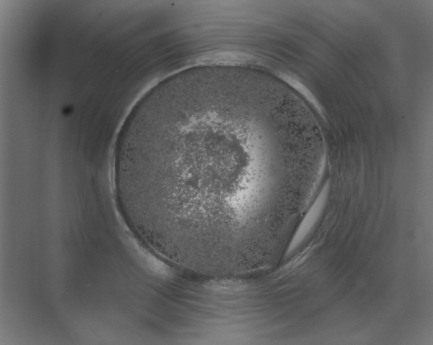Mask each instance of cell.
Segmentation results:
<instances>
[{
  "instance_id": "obj_1",
  "label": "cell",
  "mask_w": 433,
  "mask_h": 345,
  "mask_svg": "<svg viewBox=\"0 0 433 345\" xmlns=\"http://www.w3.org/2000/svg\"><path fill=\"white\" fill-rule=\"evenodd\" d=\"M275 101L249 81L210 76L162 88L128 114L114 153L117 206L172 267L229 279L272 261L284 172Z\"/></svg>"
}]
</instances>
